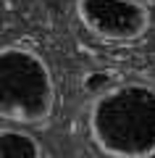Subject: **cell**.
I'll list each match as a JSON object with an SVG mask.
<instances>
[{"instance_id": "3957f363", "label": "cell", "mask_w": 155, "mask_h": 158, "mask_svg": "<svg viewBox=\"0 0 155 158\" xmlns=\"http://www.w3.org/2000/svg\"><path fill=\"white\" fill-rule=\"evenodd\" d=\"M76 16L100 40L129 42L147 32L150 11L139 0H76Z\"/></svg>"}, {"instance_id": "5b68a950", "label": "cell", "mask_w": 155, "mask_h": 158, "mask_svg": "<svg viewBox=\"0 0 155 158\" xmlns=\"http://www.w3.org/2000/svg\"><path fill=\"white\" fill-rule=\"evenodd\" d=\"M116 85L118 82H116L111 69H92V71H87L82 77V90L87 95H92V100L100 98V95H105V92H111Z\"/></svg>"}, {"instance_id": "7a4b0ae2", "label": "cell", "mask_w": 155, "mask_h": 158, "mask_svg": "<svg viewBox=\"0 0 155 158\" xmlns=\"http://www.w3.org/2000/svg\"><path fill=\"white\" fill-rule=\"evenodd\" d=\"M55 106V82L39 53L24 45L0 50V116L6 124L32 127L47 121Z\"/></svg>"}, {"instance_id": "277c9868", "label": "cell", "mask_w": 155, "mask_h": 158, "mask_svg": "<svg viewBox=\"0 0 155 158\" xmlns=\"http://www.w3.org/2000/svg\"><path fill=\"white\" fill-rule=\"evenodd\" d=\"M0 158H42L37 137L32 132L13 124H3L0 129Z\"/></svg>"}, {"instance_id": "6da1fadb", "label": "cell", "mask_w": 155, "mask_h": 158, "mask_svg": "<svg viewBox=\"0 0 155 158\" xmlns=\"http://www.w3.org/2000/svg\"><path fill=\"white\" fill-rule=\"evenodd\" d=\"M87 129L92 142L111 158L155 156V87L121 82L89 106Z\"/></svg>"}]
</instances>
